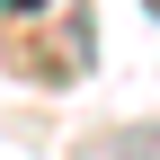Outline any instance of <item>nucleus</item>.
<instances>
[{
  "mask_svg": "<svg viewBox=\"0 0 160 160\" xmlns=\"http://www.w3.org/2000/svg\"><path fill=\"white\" fill-rule=\"evenodd\" d=\"M0 9H45V0H0Z\"/></svg>",
  "mask_w": 160,
  "mask_h": 160,
  "instance_id": "obj_2",
  "label": "nucleus"
},
{
  "mask_svg": "<svg viewBox=\"0 0 160 160\" xmlns=\"http://www.w3.org/2000/svg\"><path fill=\"white\" fill-rule=\"evenodd\" d=\"M98 160H160V125H133V133H116Z\"/></svg>",
  "mask_w": 160,
  "mask_h": 160,
  "instance_id": "obj_1",
  "label": "nucleus"
},
{
  "mask_svg": "<svg viewBox=\"0 0 160 160\" xmlns=\"http://www.w3.org/2000/svg\"><path fill=\"white\" fill-rule=\"evenodd\" d=\"M142 9H151V18H160V0H142Z\"/></svg>",
  "mask_w": 160,
  "mask_h": 160,
  "instance_id": "obj_3",
  "label": "nucleus"
}]
</instances>
